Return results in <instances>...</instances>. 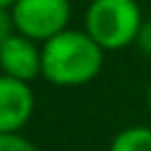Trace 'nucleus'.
<instances>
[{
    "mask_svg": "<svg viewBox=\"0 0 151 151\" xmlns=\"http://www.w3.org/2000/svg\"><path fill=\"white\" fill-rule=\"evenodd\" d=\"M104 64V50L85 33L66 28L42 42V78L59 87H78L97 78Z\"/></svg>",
    "mask_w": 151,
    "mask_h": 151,
    "instance_id": "obj_1",
    "label": "nucleus"
},
{
    "mask_svg": "<svg viewBox=\"0 0 151 151\" xmlns=\"http://www.w3.org/2000/svg\"><path fill=\"white\" fill-rule=\"evenodd\" d=\"M142 24L137 0H92L85 12V33L104 52L132 45Z\"/></svg>",
    "mask_w": 151,
    "mask_h": 151,
    "instance_id": "obj_2",
    "label": "nucleus"
},
{
    "mask_svg": "<svg viewBox=\"0 0 151 151\" xmlns=\"http://www.w3.org/2000/svg\"><path fill=\"white\" fill-rule=\"evenodd\" d=\"M12 17L17 33L35 42H47L68 28L71 5L68 0H17Z\"/></svg>",
    "mask_w": 151,
    "mask_h": 151,
    "instance_id": "obj_3",
    "label": "nucleus"
},
{
    "mask_svg": "<svg viewBox=\"0 0 151 151\" xmlns=\"http://www.w3.org/2000/svg\"><path fill=\"white\" fill-rule=\"evenodd\" d=\"M35 97L28 83L0 73V134H17L33 116Z\"/></svg>",
    "mask_w": 151,
    "mask_h": 151,
    "instance_id": "obj_4",
    "label": "nucleus"
},
{
    "mask_svg": "<svg viewBox=\"0 0 151 151\" xmlns=\"http://www.w3.org/2000/svg\"><path fill=\"white\" fill-rule=\"evenodd\" d=\"M0 71L24 83L35 80L42 76V47L21 33H14L0 47Z\"/></svg>",
    "mask_w": 151,
    "mask_h": 151,
    "instance_id": "obj_5",
    "label": "nucleus"
},
{
    "mask_svg": "<svg viewBox=\"0 0 151 151\" xmlns=\"http://www.w3.org/2000/svg\"><path fill=\"white\" fill-rule=\"evenodd\" d=\"M109 151H151V127L134 125L120 130L113 137Z\"/></svg>",
    "mask_w": 151,
    "mask_h": 151,
    "instance_id": "obj_6",
    "label": "nucleus"
},
{
    "mask_svg": "<svg viewBox=\"0 0 151 151\" xmlns=\"http://www.w3.org/2000/svg\"><path fill=\"white\" fill-rule=\"evenodd\" d=\"M0 151H38V146L17 132V134H0Z\"/></svg>",
    "mask_w": 151,
    "mask_h": 151,
    "instance_id": "obj_7",
    "label": "nucleus"
},
{
    "mask_svg": "<svg viewBox=\"0 0 151 151\" xmlns=\"http://www.w3.org/2000/svg\"><path fill=\"white\" fill-rule=\"evenodd\" d=\"M17 33V26H14V17H12V9H0V47Z\"/></svg>",
    "mask_w": 151,
    "mask_h": 151,
    "instance_id": "obj_8",
    "label": "nucleus"
},
{
    "mask_svg": "<svg viewBox=\"0 0 151 151\" xmlns=\"http://www.w3.org/2000/svg\"><path fill=\"white\" fill-rule=\"evenodd\" d=\"M134 45L139 47V52H142V54L151 57V19H146V21L142 24V28H139V33H137Z\"/></svg>",
    "mask_w": 151,
    "mask_h": 151,
    "instance_id": "obj_9",
    "label": "nucleus"
},
{
    "mask_svg": "<svg viewBox=\"0 0 151 151\" xmlns=\"http://www.w3.org/2000/svg\"><path fill=\"white\" fill-rule=\"evenodd\" d=\"M17 5V0H0V9H12Z\"/></svg>",
    "mask_w": 151,
    "mask_h": 151,
    "instance_id": "obj_10",
    "label": "nucleus"
},
{
    "mask_svg": "<svg viewBox=\"0 0 151 151\" xmlns=\"http://www.w3.org/2000/svg\"><path fill=\"white\" fill-rule=\"evenodd\" d=\"M146 99H149V111H151V85H149V94H146Z\"/></svg>",
    "mask_w": 151,
    "mask_h": 151,
    "instance_id": "obj_11",
    "label": "nucleus"
}]
</instances>
